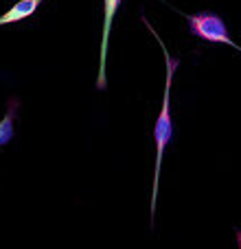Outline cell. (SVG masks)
Returning <instances> with one entry per match:
<instances>
[{
	"label": "cell",
	"instance_id": "6da1fadb",
	"mask_svg": "<svg viewBox=\"0 0 241 249\" xmlns=\"http://www.w3.org/2000/svg\"><path fill=\"white\" fill-rule=\"evenodd\" d=\"M141 22L149 29V33L156 37V42L160 44L164 64H167V81H164V94H162V107L156 118L154 124V140H156V168H154V186H151V228H156V197H158V179H160V166H162V155L164 149L169 146V142L173 140V118H171V86H173V74H176L178 66H180V57H173L167 51L162 37L156 33V29L149 24L145 16H141Z\"/></svg>",
	"mask_w": 241,
	"mask_h": 249
},
{
	"label": "cell",
	"instance_id": "7a4b0ae2",
	"mask_svg": "<svg viewBox=\"0 0 241 249\" xmlns=\"http://www.w3.org/2000/svg\"><path fill=\"white\" fill-rule=\"evenodd\" d=\"M173 9V7H171ZM176 13H180L182 18L186 20L189 24L191 35L195 37L204 39V42H211V44H226V46L235 48V51L241 53V46L237 42H233L230 37L228 29H226V22L220 13L215 11H198V13H182L180 9H173Z\"/></svg>",
	"mask_w": 241,
	"mask_h": 249
},
{
	"label": "cell",
	"instance_id": "3957f363",
	"mask_svg": "<svg viewBox=\"0 0 241 249\" xmlns=\"http://www.w3.org/2000/svg\"><path fill=\"white\" fill-rule=\"evenodd\" d=\"M120 7V0H103V35H101V51H99V72H97V90H108V79H105V59H108V44L112 33V22Z\"/></svg>",
	"mask_w": 241,
	"mask_h": 249
},
{
	"label": "cell",
	"instance_id": "277c9868",
	"mask_svg": "<svg viewBox=\"0 0 241 249\" xmlns=\"http://www.w3.org/2000/svg\"><path fill=\"white\" fill-rule=\"evenodd\" d=\"M20 105H22L20 96H9L7 99V112L0 118V146H7L16 138V123H18Z\"/></svg>",
	"mask_w": 241,
	"mask_h": 249
},
{
	"label": "cell",
	"instance_id": "5b68a950",
	"mask_svg": "<svg viewBox=\"0 0 241 249\" xmlns=\"http://www.w3.org/2000/svg\"><path fill=\"white\" fill-rule=\"evenodd\" d=\"M42 2L44 0H18L9 11H4L2 16H0V26L16 24V22H22V20H26V18H31L40 9Z\"/></svg>",
	"mask_w": 241,
	"mask_h": 249
},
{
	"label": "cell",
	"instance_id": "8992f818",
	"mask_svg": "<svg viewBox=\"0 0 241 249\" xmlns=\"http://www.w3.org/2000/svg\"><path fill=\"white\" fill-rule=\"evenodd\" d=\"M235 238H237V247L241 249V230L239 228H235Z\"/></svg>",
	"mask_w": 241,
	"mask_h": 249
}]
</instances>
